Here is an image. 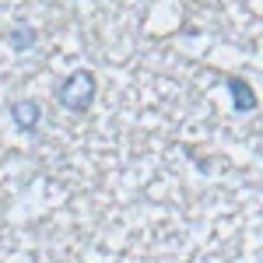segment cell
Wrapping results in <instances>:
<instances>
[{
  "instance_id": "obj_4",
  "label": "cell",
  "mask_w": 263,
  "mask_h": 263,
  "mask_svg": "<svg viewBox=\"0 0 263 263\" xmlns=\"http://www.w3.org/2000/svg\"><path fill=\"white\" fill-rule=\"evenodd\" d=\"M35 39H39V32H35L32 25H14V28L7 32V46H11L14 53H28V49L35 46Z\"/></svg>"
},
{
  "instance_id": "obj_1",
  "label": "cell",
  "mask_w": 263,
  "mask_h": 263,
  "mask_svg": "<svg viewBox=\"0 0 263 263\" xmlns=\"http://www.w3.org/2000/svg\"><path fill=\"white\" fill-rule=\"evenodd\" d=\"M95 91H99V84H95V74L91 70H74V74H67L57 88V99L67 112H88L91 109V102H95Z\"/></svg>"
},
{
  "instance_id": "obj_3",
  "label": "cell",
  "mask_w": 263,
  "mask_h": 263,
  "mask_svg": "<svg viewBox=\"0 0 263 263\" xmlns=\"http://www.w3.org/2000/svg\"><path fill=\"white\" fill-rule=\"evenodd\" d=\"M224 88H228V95H232V109H235V112H253V109H256V91H253L242 78H228Z\"/></svg>"
},
{
  "instance_id": "obj_2",
  "label": "cell",
  "mask_w": 263,
  "mask_h": 263,
  "mask_svg": "<svg viewBox=\"0 0 263 263\" xmlns=\"http://www.w3.org/2000/svg\"><path fill=\"white\" fill-rule=\"evenodd\" d=\"M7 112H11V120L18 126L21 134H35L39 130V120H42V109L35 99H18L7 105Z\"/></svg>"
}]
</instances>
